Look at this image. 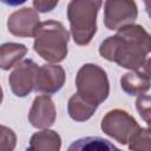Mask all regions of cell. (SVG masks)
<instances>
[{"mask_svg":"<svg viewBox=\"0 0 151 151\" xmlns=\"http://www.w3.org/2000/svg\"><path fill=\"white\" fill-rule=\"evenodd\" d=\"M151 50V37L140 25L120 27L114 35L107 37L99 46L100 55L131 71L142 70Z\"/></svg>","mask_w":151,"mask_h":151,"instance_id":"cell-1","label":"cell"},{"mask_svg":"<svg viewBox=\"0 0 151 151\" xmlns=\"http://www.w3.org/2000/svg\"><path fill=\"white\" fill-rule=\"evenodd\" d=\"M34 51L50 63H60L67 55L68 32L60 21L39 22L34 31Z\"/></svg>","mask_w":151,"mask_h":151,"instance_id":"cell-2","label":"cell"},{"mask_svg":"<svg viewBox=\"0 0 151 151\" xmlns=\"http://www.w3.org/2000/svg\"><path fill=\"white\" fill-rule=\"evenodd\" d=\"M103 0H71L67 5V19L77 45L90 44L97 32V14Z\"/></svg>","mask_w":151,"mask_h":151,"instance_id":"cell-3","label":"cell"},{"mask_svg":"<svg viewBox=\"0 0 151 151\" xmlns=\"http://www.w3.org/2000/svg\"><path fill=\"white\" fill-rule=\"evenodd\" d=\"M77 93L91 104L99 105L110 94V83L106 72L96 64L83 65L76 77Z\"/></svg>","mask_w":151,"mask_h":151,"instance_id":"cell-4","label":"cell"},{"mask_svg":"<svg viewBox=\"0 0 151 151\" xmlns=\"http://www.w3.org/2000/svg\"><path fill=\"white\" fill-rule=\"evenodd\" d=\"M140 129L136 119L124 110L113 109L101 119V130L118 143L125 145Z\"/></svg>","mask_w":151,"mask_h":151,"instance_id":"cell-5","label":"cell"},{"mask_svg":"<svg viewBox=\"0 0 151 151\" xmlns=\"http://www.w3.org/2000/svg\"><path fill=\"white\" fill-rule=\"evenodd\" d=\"M138 17L134 0H106L104 6V24L107 29L114 31L133 24Z\"/></svg>","mask_w":151,"mask_h":151,"instance_id":"cell-6","label":"cell"},{"mask_svg":"<svg viewBox=\"0 0 151 151\" xmlns=\"http://www.w3.org/2000/svg\"><path fill=\"white\" fill-rule=\"evenodd\" d=\"M38 68V65L32 59H25L15 65V68L9 74L8 81L12 92L17 97L24 98L34 90Z\"/></svg>","mask_w":151,"mask_h":151,"instance_id":"cell-7","label":"cell"},{"mask_svg":"<svg viewBox=\"0 0 151 151\" xmlns=\"http://www.w3.org/2000/svg\"><path fill=\"white\" fill-rule=\"evenodd\" d=\"M65 71L59 65L45 64L38 68L34 90L45 94L57 93L65 84Z\"/></svg>","mask_w":151,"mask_h":151,"instance_id":"cell-8","label":"cell"},{"mask_svg":"<svg viewBox=\"0 0 151 151\" xmlns=\"http://www.w3.org/2000/svg\"><path fill=\"white\" fill-rule=\"evenodd\" d=\"M39 24V15L35 9L24 7L13 12L7 20L8 32L15 37H33Z\"/></svg>","mask_w":151,"mask_h":151,"instance_id":"cell-9","label":"cell"},{"mask_svg":"<svg viewBox=\"0 0 151 151\" xmlns=\"http://www.w3.org/2000/svg\"><path fill=\"white\" fill-rule=\"evenodd\" d=\"M55 120V106L52 98L40 94L34 98L28 112V122L37 129H48Z\"/></svg>","mask_w":151,"mask_h":151,"instance_id":"cell-10","label":"cell"},{"mask_svg":"<svg viewBox=\"0 0 151 151\" xmlns=\"http://www.w3.org/2000/svg\"><path fill=\"white\" fill-rule=\"evenodd\" d=\"M120 86L123 91L130 96L146 93L150 88V59L146 60L142 70L125 73L120 78Z\"/></svg>","mask_w":151,"mask_h":151,"instance_id":"cell-11","label":"cell"},{"mask_svg":"<svg viewBox=\"0 0 151 151\" xmlns=\"http://www.w3.org/2000/svg\"><path fill=\"white\" fill-rule=\"evenodd\" d=\"M61 146L60 136L53 130H42L31 137L28 150L38 151H58Z\"/></svg>","mask_w":151,"mask_h":151,"instance_id":"cell-12","label":"cell"},{"mask_svg":"<svg viewBox=\"0 0 151 151\" xmlns=\"http://www.w3.org/2000/svg\"><path fill=\"white\" fill-rule=\"evenodd\" d=\"M27 53V47L24 44L5 42L0 45V68L7 71L15 66Z\"/></svg>","mask_w":151,"mask_h":151,"instance_id":"cell-13","label":"cell"},{"mask_svg":"<svg viewBox=\"0 0 151 151\" xmlns=\"http://www.w3.org/2000/svg\"><path fill=\"white\" fill-rule=\"evenodd\" d=\"M97 105L88 103L84 98H81L78 93H74L67 104V112L68 116L76 122H86L88 120L94 111L97 110Z\"/></svg>","mask_w":151,"mask_h":151,"instance_id":"cell-14","label":"cell"},{"mask_svg":"<svg viewBox=\"0 0 151 151\" xmlns=\"http://www.w3.org/2000/svg\"><path fill=\"white\" fill-rule=\"evenodd\" d=\"M70 150H117V147L109 140L100 137H86L76 140Z\"/></svg>","mask_w":151,"mask_h":151,"instance_id":"cell-15","label":"cell"},{"mask_svg":"<svg viewBox=\"0 0 151 151\" xmlns=\"http://www.w3.org/2000/svg\"><path fill=\"white\" fill-rule=\"evenodd\" d=\"M151 139H150V130L140 127L129 140V147L131 150H142L150 151L151 149Z\"/></svg>","mask_w":151,"mask_h":151,"instance_id":"cell-16","label":"cell"},{"mask_svg":"<svg viewBox=\"0 0 151 151\" xmlns=\"http://www.w3.org/2000/svg\"><path fill=\"white\" fill-rule=\"evenodd\" d=\"M17 145L14 131L7 126L0 125V151H12Z\"/></svg>","mask_w":151,"mask_h":151,"instance_id":"cell-17","label":"cell"},{"mask_svg":"<svg viewBox=\"0 0 151 151\" xmlns=\"http://www.w3.org/2000/svg\"><path fill=\"white\" fill-rule=\"evenodd\" d=\"M136 107L140 114V117L150 124V96L149 94H139L136 101Z\"/></svg>","mask_w":151,"mask_h":151,"instance_id":"cell-18","label":"cell"},{"mask_svg":"<svg viewBox=\"0 0 151 151\" xmlns=\"http://www.w3.org/2000/svg\"><path fill=\"white\" fill-rule=\"evenodd\" d=\"M58 2L59 0H33V6L37 9V12L47 13L54 9Z\"/></svg>","mask_w":151,"mask_h":151,"instance_id":"cell-19","label":"cell"},{"mask_svg":"<svg viewBox=\"0 0 151 151\" xmlns=\"http://www.w3.org/2000/svg\"><path fill=\"white\" fill-rule=\"evenodd\" d=\"M27 0H0V2L5 4L7 6H19V5H22Z\"/></svg>","mask_w":151,"mask_h":151,"instance_id":"cell-20","label":"cell"},{"mask_svg":"<svg viewBox=\"0 0 151 151\" xmlns=\"http://www.w3.org/2000/svg\"><path fill=\"white\" fill-rule=\"evenodd\" d=\"M2 99H4V92H2V88L0 86V104L2 103Z\"/></svg>","mask_w":151,"mask_h":151,"instance_id":"cell-21","label":"cell"},{"mask_svg":"<svg viewBox=\"0 0 151 151\" xmlns=\"http://www.w3.org/2000/svg\"><path fill=\"white\" fill-rule=\"evenodd\" d=\"M145 5H146V8H149V0H144Z\"/></svg>","mask_w":151,"mask_h":151,"instance_id":"cell-22","label":"cell"}]
</instances>
